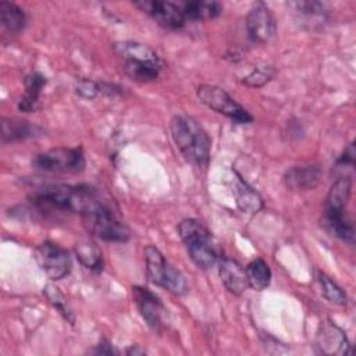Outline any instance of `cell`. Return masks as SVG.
Here are the masks:
<instances>
[{
    "instance_id": "1",
    "label": "cell",
    "mask_w": 356,
    "mask_h": 356,
    "mask_svg": "<svg viewBox=\"0 0 356 356\" xmlns=\"http://www.w3.org/2000/svg\"><path fill=\"white\" fill-rule=\"evenodd\" d=\"M32 202L40 210H58L83 216L103 200L99 191L90 185L60 184L35 191Z\"/></svg>"
},
{
    "instance_id": "2",
    "label": "cell",
    "mask_w": 356,
    "mask_h": 356,
    "mask_svg": "<svg viewBox=\"0 0 356 356\" xmlns=\"http://www.w3.org/2000/svg\"><path fill=\"white\" fill-rule=\"evenodd\" d=\"M170 131L178 150L191 164L207 165L211 142L197 120L186 114L174 115L170 121Z\"/></svg>"
},
{
    "instance_id": "3",
    "label": "cell",
    "mask_w": 356,
    "mask_h": 356,
    "mask_svg": "<svg viewBox=\"0 0 356 356\" xmlns=\"http://www.w3.org/2000/svg\"><path fill=\"white\" fill-rule=\"evenodd\" d=\"M113 50L122 71L132 81L146 83L159 78L163 64L157 53L147 44L136 40H121L113 44Z\"/></svg>"
},
{
    "instance_id": "4",
    "label": "cell",
    "mask_w": 356,
    "mask_h": 356,
    "mask_svg": "<svg viewBox=\"0 0 356 356\" xmlns=\"http://www.w3.org/2000/svg\"><path fill=\"white\" fill-rule=\"evenodd\" d=\"M178 234L192 261L202 270L214 267L218 261V249L207 227L196 218H185L178 225Z\"/></svg>"
},
{
    "instance_id": "5",
    "label": "cell",
    "mask_w": 356,
    "mask_h": 356,
    "mask_svg": "<svg viewBox=\"0 0 356 356\" xmlns=\"http://www.w3.org/2000/svg\"><path fill=\"white\" fill-rule=\"evenodd\" d=\"M145 263L147 277L154 285L164 288L175 296H182L188 292V284L182 273L170 264L157 248H145Z\"/></svg>"
},
{
    "instance_id": "6",
    "label": "cell",
    "mask_w": 356,
    "mask_h": 356,
    "mask_svg": "<svg viewBox=\"0 0 356 356\" xmlns=\"http://www.w3.org/2000/svg\"><path fill=\"white\" fill-rule=\"evenodd\" d=\"M81 217L86 229L99 239L106 242H127L131 238L129 228L104 202Z\"/></svg>"
},
{
    "instance_id": "7",
    "label": "cell",
    "mask_w": 356,
    "mask_h": 356,
    "mask_svg": "<svg viewBox=\"0 0 356 356\" xmlns=\"http://www.w3.org/2000/svg\"><path fill=\"white\" fill-rule=\"evenodd\" d=\"M32 165L49 172L76 174L85 170L86 161L81 147H54L36 154Z\"/></svg>"
},
{
    "instance_id": "8",
    "label": "cell",
    "mask_w": 356,
    "mask_h": 356,
    "mask_svg": "<svg viewBox=\"0 0 356 356\" xmlns=\"http://www.w3.org/2000/svg\"><path fill=\"white\" fill-rule=\"evenodd\" d=\"M197 99L209 108L231 118L236 124H249L253 117L246 108H243L235 99H232L228 92L216 85H200L196 89Z\"/></svg>"
},
{
    "instance_id": "9",
    "label": "cell",
    "mask_w": 356,
    "mask_h": 356,
    "mask_svg": "<svg viewBox=\"0 0 356 356\" xmlns=\"http://www.w3.org/2000/svg\"><path fill=\"white\" fill-rule=\"evenodd\" d=\"M36 259L50 280H63L71 273L72 261L70 253L54 242H43L36 249Z\"/></svg>"
},
{
    "instance_id": "10",
    "label": "cell",
    "mask_w": 356,
    "mask_h": 356,
    "mask_svg": "<svg viewBox=\"0 0 356 356\" xmlns=\"http://www.w3.org/2000/svg\"><path fill=\"white\" fill-rule=\"evenodd\" d=\"M135 7L146 13L153 21L160 26L167 29H178L185 24V15L179 4L172 1H160V0H142L135 1Z\"/></svg>"
},
{
    "instance_id": "11",
    "label": "cell",
    "mask_w": 356,
    "mask_h": 356,
    "mask_svg": "<svg viewBox=\"0 0 356 356\" xmlns=\"http://www.w3.org/2000/svg\"><path fill=\"white\" fill-rule=\"evenodd\" d=\"M132 298L146 324L154 332H161L164 327V312H165V307L163 306L161 300L153 292H150L147 288H143V286H134Z\"/></svg>"
},
{
    "instance_id": "12",
    "label": "cell",
    "mask_w": 356,
    "mask_h": 356,
    "mask_svg": "<svg viewBox=\"0 0 356 356\" xmlns=\"http://www.w3.org/2000/svg\"><path fill=\"white\" fill-rule=\"evenodd\" d=\"M316 350L321 355H350L352 346L346 334L332 321H324L314 339Z\"/></svg>"
},
{
    "instance_id": "13",
    "label": "cell",
    "mask_w": 356,
    "mask_h": 356,
    "mask_svg": "<svg viewBox=\"0 0 356 356\" xmlns=\"http://www.w3.org/2000/svg\"><path fill=\"white\" fill-rule=\"evenodd\" d=\"M249 38L256 43H267L277 31L275 18L264 3H256L246 17Z\"/></svg>"
},
{
    "instance_id": "14",
    "label": "cell",
    "mask_w": 356,
    "mask_h": 356,
    "mask_svg": "<svg viewBox=\"0 0 356 356\" xmlns=\"http://www.w3.org/2000/svg\"><path fill=\"white\" fill-rule=\"evenodd\" d=\"M321 170L318 165H293L284 174V184L293 191H310L320 182Z\"/></svg>"
},
{
    "instance_id": "15",
    "label": "cell",
    "mask_w": 356,
    "mask_h": 356,
    "mask_svg": "<svg viewBox=\"0 0 356 356\" xmlns=\"http://www.w3.org/2000/svg\"><path fill=\"white\" fill-rule=\"evenodd\" d=\"M218 274L221 278L222 285L228 292L232 295H241L246 291L248 285V277L246 270L235 260L232 259H221L218 263Z\"/></svg>"
},
{
    "instance_id": "16",
    "label": "cell",
    "mask_w": 356,
    "mask_h": 356,
    "mask_svg": "<svg viewBox=\"0 0 356 356\" xmlns=\"http://www.w3.org/2000/svg\"><path fill=\"white\" fill-rule=\"evenodd\" d=\"M321 222H323L324 228L334 236H337L348 243L355 242V229H353V224L346 213V209L345 210L324 209Z\"/></svg>"
},
{
    "instance_id": "17",
    "label": "cell",
    "mask_w": 356,
    "mask_h": 356,
    "mask_svg": "<svg viewBox=\"0 0 356 356\" xmlns=\"http://www.w3.org/2000/svg\"><path fill=\"white\" fill-rule=\"evenodd\" d=\"M288 8L302 24H309L312 28L317 24H323L327 18V8L324 3L314 0H300L286 3Z\"/></svg>"
},
{
    "instance_id": "18",
    "label": "cell",
    "mask_w": 356,
    "mask_h": 356,
    "mask_svg": "<svg viewBox=\"0 0 356 356\" xmlns=\"http://www.w3.org/2000/svg\"><path fill=\"white\" fill-rule=\"evenodd\" d=\"M235 181H234V195H235V202L236 206L241 211L254 214L261 210L263 207V200L260 195L246 182L243 178L235 172Z\"/></svg>"
},
{
    "instance_id": "19",
    "label": "cell",
    "mask_w": 356,
    "mask_h": 356,
    "mask_svg": "<svg viewBox=\"0 0 356 356\" xmlns=\"http://www.w3.org/2000/svg\"><path fill=\"white\" fill-rule=\"evenodd\" d=\"M185 19L191 21H207L217 18L221 11L222 6L218 1L210 0H192V1H182L178 3Z\"/></svg>"
},
{
    "instance_id": "20",
    "label": "cell",
    "mask_w": 356,
    "mask_h": 356,
    "mask_svg": "<svg viewBox=\"0 0 356 356\" xmlns=\"http://www.w3.org/2000/svg\"><path fill=\"white\" fill-rule=\"evenodd\" d=\"M46 85V78L42 74L33 72L25 78V93L18 102V110L33 113L40 107V93Z\"/></svg>"
},
{
    "instance_id": "21",
    "label": "cell",
    "mask_w": 356,
    "mask_h": 356,
    "mask_svg": "<svg viewBox=\"0 0 356 356\" xmlns=\"http://www.w3.org/2000/svg\"><path fill=\"white\" fill-rule=\"evenodd\" d=\"M36 127L25 120L19 118H3L1 120V142H18L35 136Z\"/></svg>"
},
{
    "instance_id": "22",
    "label": "cell",
    "mask_w": 356,
    "mask_h": 356,
    "mask_svg": "<svg viewBox=\"0 0 356 356\" xmlns=\"http://www.w3.org/2000/svg\"><path fill=\"white\" fill-rule=\"evenodd\" d=\"M350 192H352V179L349 177L338 178L328 191L324 209H328V210L346 209L350 199Z\"/></svg>"
},
{
    "instance_id": "23",
    "label": "cell",
    "mask_w": 356,
    "mask_h": 356,
    "mask_svg": "<svg viewBox=\"0 0 356 356\" xmlns=\"http://www.w3.org/2000/svg\"><path fill=\"white\" fill-rule=\"evenodd\" d=\"M0 21L1 25L11 33L21 32L26 25V15L22 8L10 1L0 3Z\"/></svg>"
},
{
    "instance_id": "24",
    "label": "cell",
    "mask_w": 356,
    "mask_h": 356,
    "mask_svg": "<svg viewBox=\"0 0 356 356\" xmlns=\"http://www.w3.org/2000/svg\"><path fill=\"white\" fill-rule=\"evenodd\" d=\"M245 270H246V277H248V285L252 289L263 291L270 285L271 270L263 259L252 260Z\"/></svg>"
},
{
    "instance_id": "25",
    "label": "cell",
    "mask_w": 356,
    "mask_h": 356,
    "mask_svg": "<svg viewBox=\"0 0 356 356\" xmlns=\"http://www.w3.org/2000/svg\"><path fill=\"white\" fill-rule=\"evenodd\" d=\"M75 254L76 259L89 270L100 271L103 266L102 252L97 245L92 241H81L75 245Z\"/></svg>"
},
{
    "instance_id": "26",
    "label": "cell",
    "mask_w": 356,
    "mask_h": 356,
    "mask_svg": "<svg viewBox=\"0 0 356 356\" xmlns=\"http://www.w3.org/2000/svg\"><path fill=\"white\" fill-rule=\"evenodd\" d=\"M317 281L320 284L321 293L330 303H332L335 306H346L348 305V296H346L345 291L335 281H332L331 277H328L323 271H317Z\"/></svg>"
},
{
    "instance_id": "27",
    "label": "cell",
    "mask_w": 356,
    "mask_h": 356,
    "mask_svg": "<svg viewBox=\"0 0 356 356\" xmlns=\"http://www.w3.org/2000/svg\"><path fill=\"white\" fill-rule=\"evenodd\" d=\"M274 68L270 65L256 67L249 75L245 76L243 83L249 88H260L274 76Z\"/></svg>"
},
{
    "instance_id": "28",
    "label": "cell",
    "mask_w": 356,
    "mask_h": 356,
    "mask_svg": "<svg viewBox=\"0 0 356 356\" xmlns=\"http://www.w3.org/2000/svg\"><path fill=\"white\" fill-rule=\"evenodd\" d=\"M75 92L83 99H95L102 93V83H97L92 79H78L75 83Z\"/></svg>"
},
{
    "instance_id": "29",
    "label": "cell",
    "mask_w": 356,
    "mask_h": 356,
    "mask_svg": "<svg viewBox=\"0 0 356 356\" xmlns=\"http://www.w3.org/2000/svg\"><path fill=\"white\" fill-rule=\"evenodd\" d=\"M44 293H46L47 299L51 302V305L64 316V318L72 321V317L70 316L71 312H70L68 307L65 306L64 298H63V295L60 293L58 288H56V286H53V285H46V286H44Z\"/></svg>"
},
{
    "instance_id": "30",
    "label": "cell",
    "mask_w": 356,
    "mask_h": 356,
    "mask_svg": "<svg viewBox=\"0 0 356 356\" xmlns=\"http://www.w3.org/2000/svg\"><path fill=\"white\" fill-rule=\"evenodd\" d=\"M355 156H356V152H355V143H349L348 147L345 149V152L342 153V156L338 159L337 161V165H349V167H353L355 165Z\"/></svg>"
},
{
    "instance_id": "31",
    "label": "cell",
    "mask_w": 356,
    "mask_h": 356,
    "mask_svg": "<svg viewBox=\"0 0 356 356\" xmlns=\"http://www.w3.org/2000/svg\"><path fill=\"white\" fill-rule=\"evenodd\" d=\"M95 353H100V355H114L117 353V350L113 349V346L108 342H102L97 345Z\"/></svg>"
},
{
    "instance_id": "32",
    "label": "cell",
    "mask_w": 356,
    "mask_h": 356,
    "mask_svg": "<svg viewBox=\"0 0 356 356\" xmlns=\"http://www.w3.org/2000/svg\"><path fill=\"white\" fill-rule=\"evenodd\" d=\"M143 353H145V350L138 349V348H134V346H131V348L127 349V355H143Z\"/></svg>"
}]
</instances>
